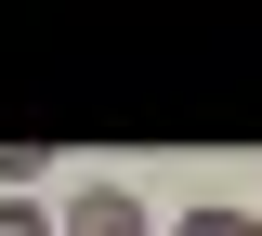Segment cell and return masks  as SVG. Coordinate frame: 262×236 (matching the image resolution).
Segmentation results:
<instances>
[{
  "instance_id": "obj_1",
  "label": "cell",
  "mask_w": 262,
  "mask_h": 236,
  "mask_svg": "<svg viewBox=\"0 0 262 236\" xmlns=\"http://www.w3.org/2000/svg\"><path fill=\"white\" fill-rule=\"evenodd\" d=\"M66 236H144V197H118V184H92V197L66 210Z\"/></svg>"
},
{
  "instance_id": "obj_2",
  "label": "cell",
  "mask_w": 262,
  "mask_h": 236,
  "mask_svg": "<svg viewBox=\"0 0 262 236\" xmlns=\"http://www.w3.org/2000/svg\"><path fill=\"white\" fill-rule=\"evenodd\" d=\"M170 236H262V210H196V223H170Z\"/></svg>"
},
{
  "instance_id": "obj_3",
  "label": "cell",
  "mask_w": 262,
  "mask_h": 236,
  "mask_svg": "<svg viewBox=\"0 0 262 236\" xmlns=\"http://www.w3.org/2000/svg\"><path fill=\"white\" fill-rule=\"evenodd\" d=\"M27 170H53V158H39V144H0V197H13Z\"/></svg>"
},
{
  "instance_id": "obj_4",
  "label": "cell",
  "mask_w": 262,
  "mask_h": 236,
  "mask_svg": "<svg viewBox=\"0 0 262 236\" xmlns=\"http://www.w3.org/2000/svg\"><path fill=\"white\" fill-rule=\"evenodd\" d=\"M0 236H53V223H39V210H27V197H0Z\"/></svg>"
}]
</instances>
